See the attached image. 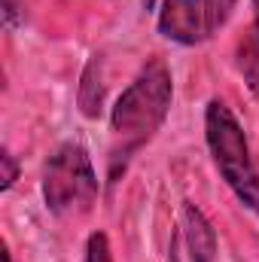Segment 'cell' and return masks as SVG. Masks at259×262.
Segmentation results:
<instances>
[{
	"label": "cell",
	"instance_id": "6da1fadb",
	"mask_svg": "<svg viewBox=\"0 0 259 262\" xmlns=\"http://www.w3.org/2000/svg\"><path fill=\"white\" fill-rule=\"evenodd\" d=\"M174 98V79L162 58H149L140 67V73L131 79V85L116 98L110 113V128L122 140V152L128 156L140 143H146L162 128Z\"/></svg>",
	"mask_w": 259,
	"mask_h": 262
},
{
	"label": "cell",
	"instance_id": "7a4b0ae2",
	"mask_svg": "<svg viewBox=\"0 0 259 262\" xmlns=\"http://www.w3.org/2000/svg\"><path fill=\"white\" fill-rule=\"evenodd\" d=\"M204 134H207L213 165L220 168L229 189L238 195L241 204H247L250 210L259 213V174L253 159H250L247 134L241 128V122L235 119V113L223 101L207 104V110H204Z\"/></svg>",
	"mask_w": 259,
	"mask_h": 262
},
{
	"label": "cell",
	"instance_id": "3957f363",
	"mask_svg": "<svg viewBox=\"0 0 259 262\" xmlns=\"http://www.w3.org/2000/svg\"><path fill=\"white\" fill-rule=\"evenodd\" d=\"M98 192H101V183H98V174L92 168V159H89L85 146L61 143L49 156L46 174H43L46 207L55 216H76V213H85L95 204Z\"/></svg>",
	"mask_w": 259,
	"mask_h": 262
},
{
	"label": "cell",
	"instance_id": "277c9868",
	"mask_svg": "<svg viewBox=\"0 0 259 262\" xmlns=\"http://www.w3.org/2000/svg\"><path fill=\"white\" fill-rule=\"evenodd\" d=\"M238 0H162L159 34L180 46L210 40L235 12Z\"/></svg>",
	"mask_w": 259,
	"mask_h": 262
},
{
	"label": "cell",
	"instance_id": "5b68a950",
	"mask_svg": "<svg viewBox=\"0 0 259 262\" xmlns=\"http://www.w3.org/2000/svg\"><path fill=\"white\" fill-rule=\"evenodd\" d=\"M180 229H183V241H186L189 259L192 262H213V256H217V232H213V226L207 223V216L195 207L192 201L183 204Z\"/></svg>",
	"mask_w": 259,
	"mask_h": 262
},
{
	"label": "cell",
	"instance_id": "8992f818",
	"mask_svg": "<svg viewBox=\"0 0 259 262\" xmlns=\"http://www.w3.org/2000/svg\"><path fill=\"white\" fill-rule=\"evenodd\" d=\"M104 107V85H101V61L98 55L85 64L82 70V82H79V110L89 119H98Z\"/></svg>",
	"mask_w": 259,
	"mask_h": 262
},
{
	"label": "cell",
	"instance_id": "52a82bcc",
	"mask_svg": "<svg viewBox=\"0 0 259 262\" xmlns=\"http://www.w3.org/2000/svg\"><path fill=\"white\" fill-rule=\"evenodd\" d=\"M235 64L241 70L244 82L259 95V21L250 25V31L241 37L238 52H235Z\"/></svg>",
	"mask_w": 259,
	"mask_h": 262
},
{
	"label": "cell",
	"instance_id": "ba28073f",
	"mask_svg": "<svg viewBox=\"0 0 259 262\" xmlns=\"http://www.w3.org/2000/svg\"><path fill=\"white\" fill-rule=\"evenodd\" d=\"M85 262H113V250L104 232H92L85 244Z\"/></svg>",
	"mask_w": 259,
	"mask_h": 262
},
{
	"label": "cell",
	"instance_id": "9c48e42d",
	"mask_svg": "<svg viewBox=\"0 0 259 262\" xmlns=\"http://www.w3.org/2000/svg\"><path fill=\"white\" fill-rule=\"evenodd\" d=\"M0 168H3V174H0V189L6 192V189H12V183L18 180V165H15V159H12L9 149L0 152Z\"/></svg>",
	"mask_w": 259,
	"mask_h": 262
},
{
	"label": "cell",
	"instance_id": "30bf717a",
	"mask_svg": "<svg viewBox=\"0 0 259 262\" xmlns=\"http://www.w3.org/2000/svg\"><path fill=\"white\" fill-rule=\"evenodd\" d=\"M25 21V12H21V6H18V0H3V28H18Z\"/></svg>",
	"mask_w": 259,
	"mask_h": 262
},
{
	"label": "cell",
	"instance_id": "8fae6325",
	"mask_svg": "<svg viewBox=\"0 0 259 262\" xmlns=\"http://www.w3.org/2000/svg\"><path fill=\"white\" fill-rule=\"evenodd\" d=\"M0 256H3V262H12V256H9V250H6V247L0 250Z\"/></svg>",
	"mask_w": 259,
	"mask_h": 262
},
{
	"label": "cell",
	"instance_id": "7c38bea8",
	"mask_svg": "<svg viewBox=\"0 0 259 262\" xmlns=\"http://www.w3.org/2000/svg\"><path fill=\"white\" fill-rule=\"evenodd\" d=\"M253 9H256V15H259V0H253Z\"/></svg>",
	"mask_w": 259,
	"mask_h": 262
}]
</instances>
